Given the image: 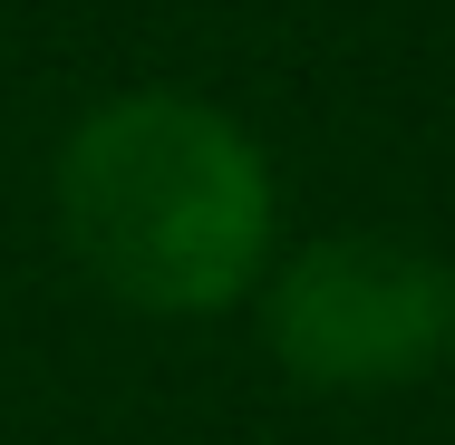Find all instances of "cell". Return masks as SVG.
<instances>
[{
	"instance_id": "6da1fadb",
	"label": "cell",
	"mask_w": 455,
	"mask_h": 445,
	"mask_svg": "<svg viewBox=\"0 0 455 445\" xmlns=\"http://www.w3.org/2000/svg\"><path fill=\"white\" fill-rule=\"evenodd\" d=\"M59 233L136 310H223L272 252V175L223 107L136 88L68 126Z\"/></svg>"
},
{
	"instance_id": "7a4b0ae2",
	"label": "cell",
	"mask_w": 455,
	"mask_h": 445,
	"mask_svg": "<svg viewBox=\"0 0 455 445\" xmlns=\"http://www.w3.org/2000/svg\"><path fill=\"white\" fill-rule=\"evenodd\" d=\"M455 339V271L397 233H330L272 281V349L310 387H397Z\"/></svg>"
}]
</instances>
